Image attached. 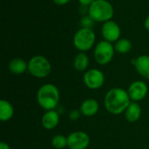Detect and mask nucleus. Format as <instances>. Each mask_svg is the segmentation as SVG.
<instances>
[{
    "label": "nucleus",
    "mask_w": 149,
    "mask_h": 149,
    "mask_svg": "<svg viewBox=\"0 0 149 149\" xmlns=\"http://www.w3.org/2000/svg\"><path fill=\"white\" fill-rule=\"evenodd\" d=\"M132 102L127 90L120 87L110 89L105 95L104 105L108 113L113 115H119L127 110Z\"/></svg>",
    "instance_id": "f257e3e1"
},
{
    "label": "nucleus",
    "mask_w": 149,
    "mask_h": 149,
    "mask_svg": "<svg viewBox=\"0 0 149 149\" xmlns=\"http://www.w3.org/2000/svg\"><path fill=\"white\" fill-rule=\"evenodd\" d=\"M60 93L58 88L51 83L41 86L37 92V101L45 111L56 110L59 104Z\"/></svg>",
    "instance_id": "f03ea898"
},
{
    "label": "nucleus",
    "mask_w": 149,
    "mask_h": 149,
    "mask_svg": "<svg viewBox=\"0 0 149 149\" xmlns=\"http://www.w3.org/2000/svg\"><path fill=\"white\" fill-rule=\"evenodd\" d=\"M114 10L112 3L107 0H96L89 5L88 15L99 23H105L112 19Z\"/></svg>",
    "instance_id": "7ed1b4c3"
},
{
    "label": "nucleus",
    "mask_w": 149,
    "mask_h": 149,
    "mask_svg": "<svg viewBox=\"0 0 149 149\" xmlns=\"http://www.w3.org/2000/svg\"><path fill=\"white\" fill-rule=\"evenodd\" d=\"M29 73L38 79L46 78L52 72L50 61L42 55L33 56L28 62Z\"/></svg>",
    "instance_id": "20e7f679"
},
{
    "label": "nucleus",
    "mask_w": 149,
    "mask_h": 149,
    "mask_svg": "<svg viewBox=\"0 0 149 149\" xmlns=\"http://www.w3.org/2000/svg\"><path fill=\"white\" fill-rule=\"evenodd\" d=\"M96 36L93 29L80 28L73 36V45L81 52L89 51L94 45Z\"/></svg>",
    "instance_id": "39448f33"
},
{
    "label": "nucleus",
    "mask_w": 149,
    "mask_h": 149,
    "mask_svg": "<svg viewBox=\"0 0 149 149\" xmlns=\"http://www.w3.org/2000/svg\"><path fill=\"white\" fill-rule=\"evenodd\" d=\"M114 52V45H113L112 43L106 40H101L96 45L93 52V56L95 61L99 65H106L109 64L113 58Z\"/></svg>",
    "instance_id": "423d86ee"
},
{
    "label": "nucleus",
    "mask_w": 149,
    "mask_h": 149,
    "mask_svg": "<svg viewBox=\"0 0 149 149\" xmlns=\"http://www.w3.org/2000/svg\"><path fill=\"white\" fill-rule=\"evenodd\" d=\"M83 80L87 88L91 90H97L103 86L105 83V75L100 70L93 68L86 71Z\"/></svg>",
    "instance_id": "0eeeda50"
},
{
    "label": "nucleus",
    "mask_w": 149,
    "mask_h": 149,
    "mask_svg": "<svg viewBox=\"0 0 149 149\" xmlns=\"http://www.w3.org/2000/svg\"><path fill=\"white\" fill-rule=\"evenodd\" d=\"M90 142V136L84 131H75L67 136V148L69 149H86Z\"/></svg>",
    "instance_id": "6e6552de"
},
{
    "label": "nucleus",
    "mask_w": 149,
    "mask_h": 149,
    "mask_svg": "<svg viewBox=\"0 0 149 149\" xmlns=\"http://www.w3.org/2000/svg\"><path fill=\"white\" fill-rule=\"evenodd\" d=\"M127 93L132 101L140 102L147 97L148 93V87L144 81L136 80L130 84L127 89Z\"/></svg>",
    "instance_id": "1a4fd4ad"
},
{
    "label": "nucleus",
    "mask_w": 149,
    "mask_h": 149,
    "mask_svg": "<svg viewBox=\"0 0 149 149\" xmlns=\"http://www.w3.org/2000/svg\"><path fill=\"white\" fill-rule=\"evenodd\" d=\"M101 34L104 40L108 41L110 43H113V42L115 43L120 39L121 34L120 27L116 22L113 20L107 21L102 25Z\"/></svg>",
    "instance_id": "9d476101"
},
{
    "label": "nucleus",
    "mask_w": 149,
    "mask_h": 149,
    "mask_svg": "<svg viewBox=\"0 0 149 149\" xmlns=\"http://www.w3.org/2000/svg\"><path fill=\"white\" fill-rule=\"evenodd\" d=\"M132 65L134 66L137 72L144 79L149 80V56L141 55L132 59Z\"/></svg>",
    "instance_id": "9b49d317"
},
{
    "label": "nucleus",
    "mask_w": 149,
    "mask_h": 149,
    "mask_svg": "<svg viewBox=\"0 0 149 149\" xmlns=\"http://www.w3.org/2000/svg\"><path fill=\"white\" fill-rule=\"evenodd\" d=\"M59 113L56 110L45 111L41 119L42 127L46 130L54 129L59 123Z\"/></svg>",
    "instance_id": "f8f14e48"
},
{
    "label": "nucleus",
    "mask_w": 149,
    "mask_h": 149,
    "mask_svg": "<svg viewBox=\"0 0 149 149\" xmlns=\"http://www.w3.org/2000/svg\"><path fill=\"white\" fill-rule=\"evenodd\" d=\"M79 110L82 115L86 117H93L98 113L100 110V105L95 99L88 98L81 103Z\"/></svg>",
    "instance_id": "ddd939ff"
},
{
    "label": "nucleus",
    "mask_w": 149,
    "mask_h": 149,
    "mask_svg": "<svg viewBox=\"0 0 149 149\" xmlns=\"http://www.w3.org/2000/svg\"><path fill=\"white\" fill-rule=\"evenodd\" d=\"M141 107L138 102L132 101L125 111V118L130 123L138 121L141 116Z\"/></svg>",
    "instance_id": "4468645a"
},
{
    "label": "nucleus",
    "mask_w": 149,
    "mask_h": 149,
    "mask_svg": "<svg viewBox=\"0 0 149 149\" xmlns=\"http://www.w3.org/2000/svg\"><path fill=\"white\" fill-rule=\"evenodd\" d=\"M9 71L15 75H20L28 71V63L20 58H12L9 62Z\"/></svg>",
    "instance_id": "2eb2a0df"
},
{
    "label": "nucleus",
    "mask_w": 149,
    "mask_h": 149,
    "mask_svg": "<svg viewBox=\"0 0 149 149\" xmlns=\"http://www.w3.org/2000/svg\"><path fill=\"white\" fill-rule=\"evenodd\" d=\"M14 115V107L11 103L6 100H0V120L9 121Z\"/></svg>",
    "instance_id": "dca6fc26"
},
{
    "label": "nucleus",
    "mask_w": 149,
    "mask_h": 149,
    "mask_svg": "<svg viewBox=\"0 0 149 149\" xmlns=\"http://www.w3.org/2000/svg\"><path fill=\"white\" fill-rule=\"evenodd\" d=\"M89 66V58L85 52H79L73 60V67L79 72H85Z\"/></svg>",
    "instance_id": "f3484780"
},
{
    "label": "nucleus",
    "mask_w": 149,
    "mask_h": 149,
    "mask_svg": "<svg viewBox=\"0 0 149 149\" xmlns=\"http://www.w3.org/2000/svg\"><path fill=\"white\" fill-rule=\"evenodd\" d=\"M132 42L127 38H120L114 44V50L120 54L128 53L132 49Z\"/></svg>",
    "instance_id": "a211bd4d"
},
{
    "label": "nucleus",
    "mask_w": 149,
    "mask_h": 149,
    "mask_svg": "<svg viewBox=\"0 0 149 149\" xmlns=\"http://www.w3.org/2000/svg\"><path fill=\"white\" fill-rule=\"evenodd\" d=\"M52 146L55 149H64L67 147V137L63 134H57L52 139Z\"/></svg>",
    "instance_id": "6ab92c4d"
},
{
    "label": "nucleus",
    "mask_w": 149,
    "mask_h": 149,
    "mask_svg": "<svg viewBox=\"0 0 149 149\" xmlns=\"http://www.w3.org/2000/svg\"><path fill=\"white\" fill-rule=\"evenodd\" d=\"M95 24V21L89 16V15H85L81 17L80 19V25L81 28H88L92 29Z\"/></svg>",
    "instance_id": "aec40b11"
},
{
    "label": "nucleus",
    "mask_w": 149,
    "mask_h": 149,
    "mask_svg": "<svg viewBox=\"0 0 149 149\" xmlns=\"http://www.w3.org/2000/svg\"><path fill=\"white\" fill-rule=\"evenodd\" d=\"M81 115H82V114H81V112H80L79 109V110L74 109V110H72V111L69 113V114H68V119H69L70 120H72V121H75V120H79V119L80 118Z\"/></svg>",
    "instance_id": "412c9836"
},
{
    "label": "nucleus",
    "mask_w": 149,
    "mask_h": 149,
    "mask_svg": "<svg viewBox=\"0 0 149 149\" xmlns=\"http://www.w3.org/2000/svg\"><path fill=\"white\" fill-rule=\"evenodd\" d=\"M54 3L58 4V5H65L66 3H68L71 0H52Z\"/></svg>",
    "instance_id": "4be33fe9"
},
{
    "label": "nucleus",
    "mask_w": 149,
    "mask_h": 149,
    "mask_svg": "<svg viewBox=\"0 0 149 149\" xmlns=\"http://www.w3.org/2000/svg\"><path fill=\"white\" fill-rule=\"evenodd\" d=\"M94 1H96V0H79V2L80 3V4L86 5V6H89V5L92 4Z\"/></svg>",
    "instance_id": "5701e85b"
},
{
    "label": "nucleus",
    "mask_w": 149,
    "mask_h": 149,
    "mask_svg": "<svg viewBox=\"0 0 149 149\" xmlns=\"http://www.w3.org/2000/svg\"><path fill=\"white\" fill-rule=\"evenodd\" d=\"M0 149H10V146L6 142L2 141L0 143Z\"/></svg>",
    "instance_id": "b1692460"
},
{
    "label": "nucleus",
    "mask_w": 149,
    "mask_h": 149,
    "mask_svg": "<svg viewBox=\"0 0 149 149\" xmlns=\"http://www.w3.org/2000/svg\"><path fill=\"white\" fill-rule=\"evenodd\" d=\"M144 26H145L146 30L149 31V16L146 18V20H145V22H144Z\"/></svg>",
    "instance_id": "393cba45"
}]
</instances>
